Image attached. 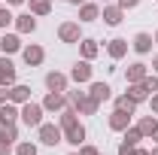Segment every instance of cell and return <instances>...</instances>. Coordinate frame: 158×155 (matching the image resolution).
Here are the masks:
<instances>
[{
    "instance_id": "1",
    "label": "cell",
    "mask_w": 158,
    "mask_h": 155,
    "mask_svg": "<svg viewBox=\"0 0 158 155\" xmlns=\"http://www.w3.org/2000/svg\"><path fill=\"white\" fill-rule=\"evenodd\" d=\"M67 100H70V107L76 110L79 116H98V110H100V103L94 100V97L88 94V91H79V88H67Z\"/></svg>"
},
{
    "instance_id": "2",
    "label": "cell",
    "mask_w": 158,
    "mask_h": 155,
    "mask_svg": "<svg viewBox=\"0 0 158 155\" xmlns=\"http://www.w3.org/2000/svg\"><path fill=\"white\" fill-rule=\"evenodd\" d=\"M43 116H46V110H43V103H37V100H27V103L19 107V119L27 128H40L43 125Z\"/></svg>"
},
{
    "instance_id": "3",
    "label": "cell",
    "mask_w": 158,
    "mask_h": 155,
    "mask_svg": "<svg viewBox=\"0 0 158 155\" xmlns=\"http://www.w3.org/2000/svg\"><path fill=\"white\" fill-rule=\"evenodd\" d=\"M37 140L43 146H58V143H64V131L58 122H43L37 128Z\"/></svg>"
},
{
    "instance_id": "4",
    "label": "cell",
    "mask_w": 158,
    "mask_h": 155,
    "mask_svg": "<svg viewBox=\"0 0 158 155\" xmlns=\"http://www.w3.org/2000/svg\"><path fill=\"white\" fill-rule=\"evenodd\" d=\"M70 82H76V85H88L91 82V76H94V67H91V61H85V58H79L73 67H70Z\"/></svg>"
},
{
    "instance_id": "5",
    "label": "cell",
    "mask_w": 158,
    "mask_h": 155,
    "mask_svg": "<svg viewBox=\"0 0 158 155\" xmlns=\"http://www.w3.org/2000/svg\"><path fill=\"white\" fill-rule=\"evenodd\" d=\"M58 40L67 46H76L82 40V21H61L58 24Z\"/></svg>"
},
{
    "instance_id": "6",
    "label": "cell",
    "mask_w": 158,
    "mask_h": 155,
    "mask_svg": "<svg viewBox=\"0 0 158 155\" xmlns=\"http://www.w3.org/2000/svg\"><path fill=\"white\" fill-rule=\"evenodd\" d=\"M15 82H19V67L12 64L9 55H0V85L9 88V85H15Z\"/></svg>"
},
{
    "instance_id": "7",
    "label": "cell",
    "mask_w": 158,
    "mask_h": 155,
    "mask_svg": "<svg viewBox=\"0 0 158 155\" xmlns=\"http://www.w3.org/2000/svg\"><path fill=\"white\" fill-rule=\"evenodd\" d=\"M40 103H43L46 113H61L70 100H67V91H46V97H43Z\"/></svg>"
},
{
    "instance_id": "8",
    "label": "cell",
    "mask_w": 158,
    "mask_h": 155,
    "mask_svg": "<svg viewBox=\"0 0 158 155\" xmlns=\"http://www.w3.org/2000/svg\"><path fill=\"white\" fill-rule=\"evenodd\" d=\"M100 19H103V24H110V27H118L125 21V9L118 3H103L100 6Z\"/></svg>"
},
{
    "instance_id": "9",
    "label": "cell",
    "mask_w": 158,
    "mask_h": 155,
    "mask_svg": "<svg viewBox=\"0 0 158 155\" xmlns=\"http://www.w3.org/2000/svg\"><path fill=\"white\" fill-rule=\"evenodd\" d=\"M43 82H46V91H67L70 88V76L61 73V70H49Z\"/></svg>"
},
{
    "instance_id": "10",
    "label": "cell",
    "mask_w": 158,
    "mask_h": 155,
    "mask_svg": "<svg viewBox=\"0 0 158 155\" xmlns=\"http://www.w3.org/2000/svg\"><path fill=\"white\" fill-rule=\"evenodd\" d=\"M21 61H24L27 67H40V64L46 61V49H43L40 43H31V46L21 49Z\"/></svg>"
},
{
    "instance_id": "11",
    "label": "cell",
    "mask_w": 158,
    "mask_h": 155,
    "mask_svg": "<svg viewBox=\"0 0 158 155\" xmlns=\"http://www.w3.org/2000/svg\"><path fill=\"white\" fill-rule=\"evenodd\" d=\"M88 94L94 97L98 103H106V100H113V85L110 82H100V79H91L88 82Z\"/></svg>"
},
{
    "instance_id": "12",
    "label": "cell",
    "mask_w": 158,
    "mask_h": 155,
    "mask_svg": "<svg viewBox=\"0 0 158 155\" xmlns=\"http://www.w3.org/2000/svg\"><path fill=\"white\" fill-rule=\"evenodd\" d=\"M64 131V143H70V146H82L85 143V137H88V131H85V125L82 122H76V125H70V128H61Z\"/></svg>"
},
{
    "instance_id": "13",
    "label": "cell",
    "mask_w": 158,
    "mask_h": 155,
    "mask_svg": "<svg viewBox=\"0 0 158 155\" xmlns=\"http://www.w3.org/2000/svg\"><path fill=\"white\" fill-rule=\"evenodd\" d=\"M128 49H131V43L125 37H113L110 43H106V55H110V61H122L125 55H128Z\"/></svg>"
},
{
    "instance_id": "14",
    "label": "cell",
    "mask_w": 158,
    "mask_h": 155,
    "mask_svg": "<svg viewBox=\"0 0 158 155\" xmlns=\"http://www.w3.org/2000/svg\"><path fill=\"white\" fill-rule=\"evenodd\" d=\"M100 19V3L94 0H85V3H79V21L82 24H91V21Z\"/></svg>"
},
{
    "instance_id": "15",
    "label": "cell",
    "mask_w": 158,
    "mask_h": 155,
    "mask_svg": "<svg viewBox=\"0 0 158 155\" xmlns=\"http://www.w3.org/2000/svg\"><path fill=\"white\" fill-rule=\"evenodd\" d=\"M76 46H79V58H85V61H94L100 55V43L91 40V37H82Z\"/></svg>"
},
{
    "instance_id": "16",
    "label": "cell",
    "mask_w": 158,
    "mask_h": 155,
    "mask_svg": "<svg viewBox=\"0 0 158 155\" xmlns=\"http://www.w3.org/2000/svg\"><path fill=\"white\" fill-rule=\"evenodd\" d=\"M12 27H15V34H34L37 31V15L34 12H21V15H15Z\"/></svg>"
},
{
    "instance_id": "17",
    "label": "cell",
    "mask_w": 158,
    "mask_h": 155,
    "mask_svg": "<svg viewBox=\"0 0 158 155\" xmlns=\"http://www.w3.org/2000/svg\"><path fill=\"white\" fill-rule=\"evenodd\" d=\"M152 46H155V40H152V34H146V31L134 34V40H131V49H134L137 55H149Z\"/></svg>"
},
{
    "instance_id": "18",
    "label": "cell",
    "mask_w": 158,
    "mask_h": 155,
    "mask_svg": "<svg viewBox=\"0 0 158 155\" xmlns=\"http://www.w3.org/2000/svg\"><path fill=\"white\" fill-rule=\"evenodd\" d=\"M21 49H24L21 34H3V37H0V52H3V55H15Z\"/></svg>"
},
{
    "instance_id": "19",
    "label": "cell",
    "mask_w": 158,
    "mask_h": 155,
    "mask_svg": "<svg viewBox=\"0 0 158 155\" xmlns=\"http://www.w3.org/2000/svg\"><path fill=\"white\" fill-rule=\"evenodd\" d=\"M106 125H110V131H125L128 125H131V113H125V110H113L110 116H106Z\"/></svg>"
},
{
    "instance_id": "20",
    "label": "cell",
    "mask_w": 158,
    "mask_h": 155,
    "mask_svg": "<svg viewBox=\"0 0 158 155\" xmlns=\"http://www.w3.org/2000/svg\"><path fill=\"white\" fill-rule=\"evenodd\" d=\"M146 73H149V64L134 61V64H128V70H125V82H143Z\"/></svg>"
},
{
    "instance_id": "21",
    "label": "cell",
    "mask_w": 158,
    "mask_h": 155,
    "mask_svg": "<svg viewBox=\"0 0 158 155\" xmlns=\"http://www.w3.org/2000/svg\"><path fill=\"white\" fill-rule=\"evenodd\" d=\"M6 91H9V100H12V103H19V107L31 100V85H24V82H15V85H9Z\"/></svg>"
},
{
    "instance_id": "22",
    "label": "cell",
    "mask_w": 158,
    "mask_h": 155,
    "mask_svg": "<svg viewBox=\"0 0 158 155\" xmlns=\"http://www.w3.org/2000/svg\"><path fill=\"white\" fill-rule=\"evenodd\" d=\"M15 122H19V103L6 100L0 107V125H15Z\"/></svg>"
},
{
    "instance_id": "23",
    "label": "cell",
    "mask_w": 158,
    "mask_h": 155,
    "mask_svg": "<svg viewBox=\"0 0 158 155\" xmlns=\"http://www.w3.org/2000/svg\"><path fill=\"white\" fill-rule=\"evenodd\" d=\"M128 97L140 107V103H146V100H149V91H146V85H143V82H128Z\"/></svg>"
},
{
    "instance_id": "24",
    "label": "cell",
    "mask_w": 158,
    "mask_h": 155,
    "mask_svg": "<svg viewBox=\"0 0 158 155\" xmlns=\"http://www.w3.org/2000/svg\"><path fill=\"white\" fill-rule=\"evenodd\" d=\"M137 128H140V134H143V137H146V140H149V137L155 134V128H158V119L152 116V113H149V116H140Z\"/></svg>"
},
{
    "instance_id": "25",
    "label": "cell",
    "mask_w": 158,
    "mask_h": 155,
    "mask_svg": "<svg viewBox=\"0 0 158 155\" xmlns=\"http://www.w3.org/2000/svg\"><path fill=\"white\" fill-rule=\"evenodd\" d=\"M27 12H34L37 19L52 12V0H27Z\"/></svg>"
},
{
    "instance_id": "26",
    "label": "cell",
    "mask_w": 158,
    "mask_h": 155,
    "mask_svg": "<svg viewBox=\"0 0 158 155\" xmlns=\"http://www.w3.org/2000/svg\"><path fill=\"white\" fill-rule=\"evenodd\" d=\"M113 110H125V113L134 116V113H137V103H134V100L128 97V91H125V94H116V97H113Z\"/></svg>"
},
{
    "instance_id": "27",
    "label": "cell",
    "mask_w": 158,
    "mask_h": 155,
    "mask_svg": "<svg viewBox=\"0 0 158 155\" xmlns=\"http://www.w3.org/2000/svg\"><path fill=\"white\" fill-rule=\"evenodd\" d=\"M76 122H79V113L67 103V107L58 113V125H61V128H70V125H76Z\"/></svg>"
},
{
    "instance_id": "28",
    "label": "cell",
    "mask_w": 158,
    "mask_h": 155,
    "mask_svg": "<svg viewBox=\"0 0 158 155\" xmlns=\"http://www.w3.org/2000/svg\"><path fill=\"white\" fill-rule=\"evenodd\" d=\"M0 140L9 143V146H15L19 143V122L15 125H0Z\"/></svg>"
},
{
    "instance_id": "29",
    "label": "cell",
    "mask_w": 158,
    "mask_h": 155,
    "mask_svg": "<svg viewBox=\"0 0 158 155\" xmlns=\"http://www.w3.org/2000/svg\"><path fill=\"white\" fill-rule=\"evenodd\" d=\"M122 140H125V143H131V146H140V140H146V137L140 134L137 125H128V128L122 131Z\"/></svg>"
},
{
    "instance_id": "30",
    "label": "cell",
    "mask_w": 158,
    "mask_h": 155,
    "mask_svg": "<svg viewBox=\"0 0 158 155\" xmlns=\"http://www.w3.org/2000/svg\"><path fill=\"white\" fill-rule=\"evenodd\" d=\"M12 152H15V155H40V146L34 143V140H19Z\"/></svg>"
},
{
    "instance_id": "31",
    "label": "cell",
    "mask_w": 158,
    "mask_h": 155,
    "mask_svg": "<svg viewBox=\"0 0 158 155\" xmlns=\"http://www.w3.org/2000/svg\"><path fill=\"white\" fill-rule=\"evenodd\" d=\"M12 21H15V15H12V6H0V31H6V27H12Z\"/></svg>"
},
{
    "instance_id": "32",
    "label": "cell",
    "mask_w": 158,
    "mask_h": 155,
    "mask_svg": "<svg viewBox=\"0 0 158 155\" xmlns=\"http://www.w3.org/2000/svg\"><path fill=\"white\" fill-rule=\"evenodd\" d=\"M143 85H146V91H149V94H155V91H158V73H146Z\"/></svg>"
},
{
    "instance_id": "33",
    "label": "cell",
    "mask_w": 158,
    "mask_h": 155,
    "mask_svg": "<svg viewBox=\"0 0 158 155\" xmlns=\"http://www.w3.org/2000/svg\"><path fill=\"white\" fill-rule=\"evenodd\" d=\"M76 152H79V155H100V149H98V146H91V143H82Z\"/></svg>"
},
{
    "instance_id": "34",
    "label": "cell",
    "mask_w": 158,
    "mask_h": 155,
    "mask_svg": "<svg viewBox=\"0 0 158 155\" xmlns=\"http://www.w3.org/2000/svg\"><path fill=\"white\" fill-rule=\"evenodd\" d=\"M116 3L125 9V12H128V9H137V6H140V0H116Z\"/></svg>"
},
{
    "instance_id": "35",
    "label": "cell",
    "mask_w": 158,
    "mask_h": 155,
    "mask_svg": "<svg viewBox=\"0 0 158 155\" xmlns=\"http://www.w3.org/2000/svg\"><path fill=\"white\" fill-rule=\"evenodd\" d=\"M116 155H134V146L122 140V143H118V152H116Z\"/></svg>"
},
{
    "instance_id": "36",
    "label": "cell",
    "mask_w": 158,
    "mask_h": 155,
    "mask_svg": "<svg viewBox=\"0 0 158 155\" xmlns=\"http://www.w3.org/2000/svg\"><path fill=\"white\" fill-rule=\"evenodd\" d=\"M149 107H152V116H158V91L155 94H149V100H146Z\"/></svg>"
},
{
    "instance_id": "37",
    "label": "cell",
    "mask_w": 158,
    "mask_h": 155,
    "mask_svg": "<svg viewBox=\"0 0 158 155\" xmlns=\"http://www.w3.org/2000/svg\"><path fill=\"white\" fill-rule=\"evenodd\" d=\"M12 152V146H9V143H3V140H0V155H9Z\"/></svg>"
},
{
    "instance_id": "38",
    "label": "cell",
    "mask_w": 158,
    "mask_h": 155,
    "mask_svg": "<svg viewBox=\"0 0 158 155\" xmlns=\"http://www.w3.org/2000/svg\"><path fill=\"white\" fill-rule=\"evenodd\" d=\"M6 100H9V91H6V88H3V85H0V107H3V103H6Z\"/></svg>"
},
{
    "instance_id": "39",
    "label": "cell",
    "mask_w": 158,
    "mask_h": 155,
    "mask_svg": "<svg viewBox=\"0 0 158 155\" xmlns=\"http://www.w3.org/2000/svg\"><path fill=\"white\" fill-rule=\"evenodd\" d=\"M134 155H149V149H143V146H134Z\"/></svg>"
},
{
    "instance_id": "40",
    "label": "cell",
    "mask_w": 158,
    "mask_h": 155,
    "mask_svg": "<svg viewBox=\"0 0 158 155\" xmlns=\"http://www.w3.org/2000/svg\"><path fill=\"white\" fill-rule=\"evenodd\" d=\"M21 3H27V0H6V6H21Z\"/></svg>"
},
{
    "instance_id": "41",
    "label": "cell",
    "mask_w": 158,
    "mask_h": 155,
    "mask_svg": "<svg viewBox=\"0 0 158 155\" xmlns=\"http://www.w3.org/2000/svg\"><path fill=\"white\" fill-rule=\"evenodd\" d=\"M152 70H155V73H158V55H155V58H152Z\"/></svg>"
},
{
    "instance_id": "42",
    "label": "cell",
    "mask_w": 158,
    "mask_h": 155,
    "mask_svg": "<svg viewBox=\"0 0 158 155\" xmlns=\"http://www.w3.org/2000/svg\"><path fill=\"white\" fill-rule=\"evenodd\" d=\"M67 3H73V6H79V3H85V0H67Z\"/></svg>"
},
{
    "instance_id": "43",
    "label": "cell",
    "mask_w": 158,
    "mask_h": 155,
    "mask_svg": "<svg viewBox=\"0 0 158 155\" xmlns=\"http://www.w3.org/2000/svg\"><path fill=\"white\" fill-rule=\"evenodd\" d=\"M149 140H155V143H158V128H155V134H152V137H149Z\"/></svg>"
},
{
    "instance_id": "44",
    "label": "cell",
    "mask_w": 158,
    "mask_h": 155,
    "mask_svg": "<svg viewBox=\"0 0 158 155\" xmlns=\"http://www.w3.org/2000/svg\"><path fill=\"white\" fill-rule=\"evenodd\" d=\"M149 155H158V143H155V146H152V152H149Z\"/></svg>"
},
{
    "instance_id": "45",
    "label": "cell",
    "mask_w": 158,
    "mask_h": 155,
    "mask_svg": "<svg viewBox=\"0 0 158 155\" xmlns=\"http://www.w3.org/2000/svg\"><path fill=\"white\" fill-rule=\"evenodd\" d=\"M152 40H155V46H158V31H155V34H152Z\"/></svg>"
},
{
    "instance_id": "46",
    "label": "cell",
    "mask_w": 158,
    "mask_h": 155,
    "mask_svg": "<svg viewBox=\"0 0 158 155\" xmlns=\"http://www.w3.org/2000/svg\"><path fill=\"white\" fill-rule=\"evenodd\" d=\"M100 3H113V0H100Z\"/></svg>"
},
{
    "instance_id": "47",
    "label": "cell",
    "mask_w": 158,
    "mask_h": 155,
    "mask_svg": "<svg viewBox=\"0 0 158 155\" xmlns=\"http://www.w3.org/2000/svg\"><path fill=\"white\" fill-rule=\"evenodd\" d=\"M70 155H79V152H70Z\"/></svg>"
},
{
    "instance_id": "48",
    "label": "cell",
    "mask_w": 158,
    "mask_h": 155,
    "mask_svg": "<svg viewBox=\"0 0 158 155\" xmlns=\"http://www.w3.org/2000/svg\"><path fill=\"white\" fill-rule=\"evenodd\" d=\"M0 6H3V3H0Z\"/></svg>"
},
{
    "instance_id": "49",
    "label": "cell",
    "mask_w": 158,
    "mask_h": 155,
    "mask_svg": "<svg viewBox=\"0 0 158 155\" xmlns=\"http://www.w3.org/2000/svg\"><path fill=\"white\" fill-rule=\"evenodd\" d=\"M64 3H67V0H64Z\"/></svg>"
},
{
    "instance_id": "50",
    "label": "cell",
    "mask_w": 158,
    "mask_h": 155,
    "mask_svg": "<svg viewBox=\"0 0 158 155\" xmlns=\"http://www.w3.org/2000/svg\"><path fill=\"white\" fill-rule=\"evenodd\" d=\"M100 155H103V152H100Z\"/></svg>"
}]
</instances>
